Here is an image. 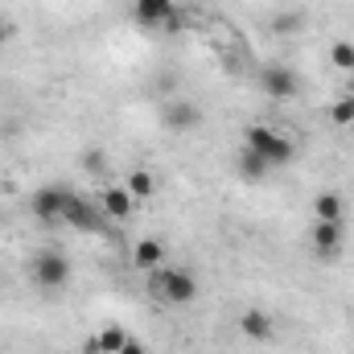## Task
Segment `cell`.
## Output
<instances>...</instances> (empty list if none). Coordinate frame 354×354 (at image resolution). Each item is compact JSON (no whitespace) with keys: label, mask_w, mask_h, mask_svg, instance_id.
Returning a JSON list of instances; mask_svg holds the SVG:
<instances>
[{"label":"cell","mask_w":354,"mask_h":354,"mask_svg":"<svg viewBox=\"0 0 354 354\" xmlns=\"http://www.w3.org/2000/svg\"><path fill=\"white\" fill-rule=\"evenodd\" d=\"M132 194H128V185H107L103 189V198H99V206H103V214L107 218H128L132 214Z\"/></svg>","instance_id":"obj_9"},{"label":"cell","mask_w":354,"mask_h":354,"mask_svg":"<svg viewBox=\"0 0 354 354\" xmlns=\"http://www.w3.org/2000/svg\"><path fill=\"white\" fill-rule=\"evenodd\" d=\"M313 218H317V223H342V218H346V198L334 194V189L317 194V198H313Z\"/></svg>","instance_id":"obj_10"},{"label":"cell","mask_w":354,"mask_h":354,"mask_svg":"<svg viewBox=\"0 0 354 354\" xmlns=\"http://www.w3.org/2000/svg\"><path fill=\"white\" fill-rule=\"evenodd\" d=\"M268 169H272V165H268L264 157H256L252 149H243V153H239V177H243V181H252V185H256V181H264Z\"/></svg>","instance_id":"obj_14"},{"label":"cell","mask_w":354,"mask_h":354,"mask_svg":"<svg viewBox=\"0 0 354 354\" xmlns=\"http://www.w3.org/2000/svg\"><path fill=\"white\" fill-rule=\"evenodd\" d=\"M71 198H75V194H71L66 185H41V189L33 194L29 210H33V218H41V223H62V218H66Z\"/></svg>","instance_id":"obj_4"},{"label":"cell","mask_w":354,"mask_h":354,"mask_svg":"<svg viewBox=\"0 0 354 354\" xmlns=\"http://www.w3.org/2000/svg\"><path fill=\"white\" fill-rule=\"evenodd\" d=\"M95 342H99L103 354H120V346L128 342V330H124V326H103V330L95 334Z\"/></svg>","instance_id":"obj_15"},{"label":"cell","mask_w":354,"mask_h":354,"mask_svg":"<svg viewBox=\"0 0 354 354\" xmlns=\"http://www.w3.org/2000/svg\"><path fill=\"white\" fill-rule=\"evenodd\" d=\"M153 189H157V181H153L149 169H132L128 174V194L132 198H153Z\"/></svg>","instance_id":"obj_16"},{"label":"cell","mask_w":354,"mask_h":354,"mask_svg":"<svg viewBox=\"0 0 354 354\" xmlns=\"http://www.w3.org/2000/svg\"><path fill=\"white\" fill-rule=\"evenodd\" d=\"M66 227H75L79 235H99L103 227H107V214H103V206L99 202H87V198H71V206H66V218H62Z\"/></svg>","instance_id":"obj_5"},{"label":"cell","mask_w":354,"mask_h":354,"mask_svg":"<svg viewBox=\"0 0 354 354\" xmlns=\"http://www.w3.org/2000/svg\"><path fill=\"white\" fill-rule=\"evenodd\" d=\"M83 165H87V169H95V174H99V169H103V153H95V149H91L87 157H83Z\"/></svg>","instance_id":"obj_20"},{"label":"cell","mask_w":354,"mask_h":354,"mask_svg":"<svg viewBox=\"0 0 354 354\" xmlns=\"http://www.w3.org/2000/svg\"><path fill=\"white\" fill-rule=\"evenodd\" d=\"M149 292L161 301V305H189L194 297H198V280H194V272L189 268H153L149 272Z\"/></svg>","instance_id":"obj_1"},{"label":"cell","mask_w":354,"mask_h":354,"mask_svg":"<svg viewBox=\"0 0 354 354\" xmlns=\"http://www.w3.org/2000/svg\"><path fill=\"white\" fill-rule=\"evenodd\" d=\"M260 87H264L268 99L284 103V99H292V95H297V75H292L288 66H268L264 79H260Z\"/></svg>","instance_id":"obj_7"},{"label":"cell","mask_w":354,"mask_h":354,"mask_svg":"<svg viewBox=\"0 0 354 354\" xmlns=\"http://www.w3.org/2000/svg\"><path fill=\"white\" fill-rule=\"evenodd\" d=\"M243 149H252L256 157H264L268 165H288L292 161V140L288 136H280L276 128H268V124H256V128H248V136H243Z\"/></svg>","instance_id":"obj_2"},{"label":"cell","mask_w":354,"mask_h":354,"mask_svg":"<svg viewBox=\"0 0 354 354\" xmlns=\"http://www.w3.org/2000/svg\"><path fill=\"white\" fill-rule=\"evenodd\" d=\"M309 243H313V252H317L322 260H334V256H342V248H346V227H342V223H313Z\"/></svg>","instance_id":"obj_6"},{"label":"cell","mask_w":354,"mask_h":354,"mask_svg":"<svg viewBox=\"0 0 354 354\" xmlns=\"http://www.w3.org/2000/svg\"><path fill=\"white\" fill-rule=\"evenodd\" d=\"M29 276H33V284L46 288V292L66 288V280H71V260H66L62 252H37V260H33V268H29Z\"/></svg>","instance_id":"obj_3"},{"label":"cell","mask_w":354,"mask_h":354,"mask_svg":"<svg viewBox=\"0 0 354 354\" xmlns=\"http://www.w3.org/2000/svg\"><path fill=\"white\" fill-rule=\"evenodd\" d=\"M330 62H334L342 75H354V41H334V46H330Z\"/></svg>","instance_id":"obj_17"},{"label":"cell","mask_w":354,"mask_h":354,"mask_svg":"<svg viewBox=\"0 0 354 354\" xmlns=\"http://www.w3.org/2000/svg\"><path fill=\"white\" fill-rule=\"evenodd\" d=\"M120 354H149V346H145L140 338H132V334H128V342L120 346Z\"/></svg>","instance_id":"obj_19"},{"label":"cell","mask_w":354,"mask_h":354,"mask_svg":"<svg viewBox=\"0 0 354 354\" xmlns=\"http://www.w3.org/2000/svg\"><path fill=\"white\" fill-rule=\"evenodd\" d=\"M161 260H165V243H161V239H140V243L132 248V264L140 268V272L161 268Z\"/></svg>","instance_id":"obj_12"},{"label":"cell","mask_w":354,"mask_h":354,"mask_svg":"<svg viewBox=\"0 0 354 354\" xmlns=\"http://www.w3.org/2000/svg\"><path fill=\"white\" fill-rule=\"evenodd\" d=\"M330 120H334L338 128H354V95H346V99H338V103L330 107Z\"/></svg>","instance_id":"obj_18"},{"label":"cell","mask_w":354,"mask_h":354,"mask_svg":"<svg viewBox=\"0 0 354 354\" xmlns=\"http://www.w3.org/2000/svg\"><path fill=\"white\" fill-rule=\"evenodd\" d=\"M239 330H243L248 342H272V338H276V322L268 317L264 309H243Z\"/></svg>","instance_id":"obj_8"},{"label":"cell","mask_w":354,"mask_h":354,"mask_svg":"<svg viewBox=\"0 0 354 354\" xmlns=\"http://www.w3.org/2000/svg\"><path fill=\"white\" fill-rule=\"evenodd\" d=\"M177 12V0H136V17L145 21V25H165L169 17Z\"/></svg>","instance_id":"obj_11"},{"label":"cell","mask_w":354,"mask_h":354,"mask_svg":"<svg viewBox=\"0 0 354 354\" xmlns=\"http://www.w3.org/2000/svg\"><path fill=\"white\" fill-rule=\"evenodd\" d=\"M198 120H202V111L194 107V103H169V111H165V124L174 128V132H189V128H198Z\"/></svg>","instance_id":"obj_13"}]
</instances>
